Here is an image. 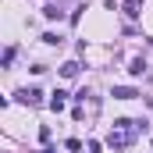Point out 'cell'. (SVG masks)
<instances>
[{"instance_id": "obj_10", "label": "cell", "mask_w": 153, "mask_h": 153, "mask_svg": "<svg viewBox=\"0 0 153 153\" xmlns=\"http://www.w3.org/2000/svg\"><path fill=\"white\" fill-rule=\"evenodd\" d=\"M39 153H53V150H39Z\"/></svg>"}, {"instance_id": "obj_5", "label": "cell", "mask_w": 153, "mask_h": 153, "mask_svg": "<svg viewBox=\"0 0 153 153\" xmlns=\"http://www.w3.org/2000/svg\"><path fill=\"white\" fill-rule=\"evenodd\" d=\"M61 75H64V78H75V75H78V61H68V64H61Z\"/></svg>"}, {"instance_id": "obj_2", "label": "cell", "mask_w": 153, "mask_h": 153, "mask_svg": "<svg viewBox=\"0 0 153 153\" xmlns=\"http://www.w3.org/2000/svg\"><path fill=\"white\" fill-rule=\"evenodd\" d=\"M111 96H114V100H135L139 93H135L132 85H114V89H111Z\"/></svg>"}, {"instance_id": "obj_9", "label": "cell", "mask_w": 153, "mask_h": 153, "mask_svg": "<svg viewBox=\"0 0 153 153\" xmlns=\"http://www.w3.org/2000/svg\"><path fill=\"white\" fill-rule=\"evenodd\" d=\"M43 43H46V46H57V43H61V36H57V32H46V36H43Z\"/></svg>"}, {"instance_id": "obj_7", "label": "cell", "mask_w": 153, "mask_h": 153, "mask_svg": "<svg viewBox=\"0 0 153 153\" xmlns=\"http://www.w3.org/2000/svg\"><path fill=\"white\" fill-rule=\"evenodd\" d=\"M64 96H68V93H61V89H57V93H53V100H50V107H53V111H64Z\"/></svg>"}, {"instance_id": "obj_4", "label": "cell", "mask_w": 153, "mask_h": 153, "mask_svg": "<svg viewBox=\"0 0 153 153\" xmlns=\"http://www.w3.org/2000/svg\"><path fill=\"white\" fill-rule=\"evenodd\" d=\"M107 143H111L114 150H125V146H128V135H117V132H111V139H107Z\"/></svg>"}, {"instance_id": "obj_8", "label": "cell", "mask_w": 153, "mask_h": 153, "mask_svg": "<svg viewBox=\"0 0 153 153\" xmlns=\"http://www.w3.org/2000/svg\"><path fill=\"white\" fill-rule=\"evenodd\" d=\"M43 14L53 22V18H61V7H57V4H46V7H43Z\"/></svg>"}, {"instance_id": "obj_6", "label": "cell", "mask_w": 153, "mask_h": 153, "mask_svg": "<svg viewBox=\"0 0 153 153\" xmlns=\"http://www.w3.org/2000/svg\"><path fill=\"white\" fill-rule=\"evenodd\" d=\"M143 71H146V61H143V57H135V61L128 64V75H143Z\"/></svg>"}, {"instance_id": "obj_3", "label": "cell", "mask_w": 153, "mask_h": 153, "mask_svg": "<svg viewBox=\"0 0 153 153\" xmlns=\"http://www.w3.org/2000/svg\"><path fill=\"white\" fill-rule=\"evenodd\" d=\"M125 14H128V18H139V14H143V4H139V0H128V4H125Z\"/></svg>"}, {"instance_id": "obj_1", "label": "cell", "mask_w": 153, "mask_h": 153, "mask_svg": "<svg viewBox=\"0 0 153 153\" xmlns=\"http://www.w3.org/2000/svg\"><path fill=\"white\" fill-rule=\"evenodd\" d=\"M14 96H18V103H32V107H36L39 100H43V93H39L36 85H32V89H18Z\"/></svg>"}]
</instances>
